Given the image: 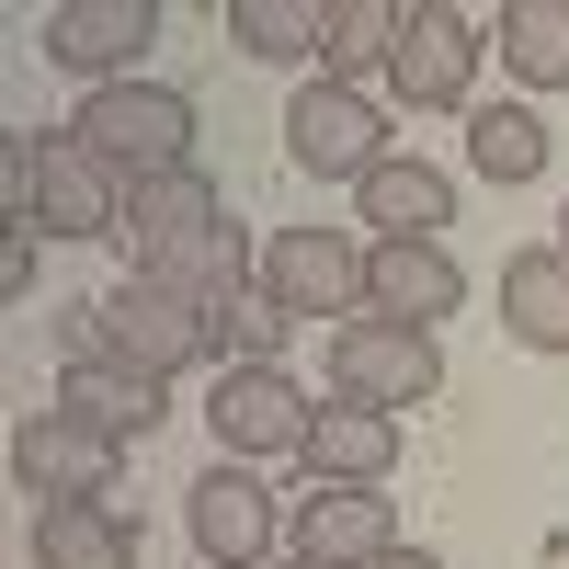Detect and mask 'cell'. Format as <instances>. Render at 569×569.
<instances>
[{"mask_svg": "<svg viewBox=\"0 0 569 569\" xmlns=\"http://www.w3.org/2000/svg\"><path fill=\"white\" fill-rule=\"evenodd\" d=\"M69 137L91 160H103L126 194L137 182H160V171H194V103H182L171 80H114V91H80V114Z\"/></svg>", "mask_w": 569, "mask_h": 569, "instance_id": "1", "label": "cell"}, {"mask_svg": "<svg viewBox=\"0 0 569 569\" xmlns=\"http://www.w3.org/2000/svg\"><path fill=\"white\" fill-rule=\"evenodd\" d=\"M262 297L297 319H365L376 308V240H353V228H273Z\"/></svg>", "mask_w": 569, "mask_h": 569, "instance_id": "2", "label": "cell"}, {"mask_svg": "<svg viewBox=\"0 0 569 569\" xmlns=\"http://www.w3.org/2000/svg\"><path fill=\"white\" fill-rule=\"evenodd\" d=\"M206 433H217L228 467H273V456H308L319 399H308L284 365H228L217 388H206Z\"/></svg>", "mask_w": 569, "mask_h": 569, "instance_id": "3", "label": "cell"}, {"mask_svg": "<svg viewBox=\"0 0 569 569\" xmlns=\"http://www.w3.org/2000/svg\"><path fill=\"white\" fill-rule=\"evenodd\" d=\"M330 399H365V410H433L445 399V353L433 330H399V319H342L330 330Z\"/></svg>", "mask_w": 569, "mask_h": 569, "instance_id": "4", "label": "cell"}, {"mask_svg": "<svg viewBox=\"0 0 569 569\" xmlns=\"http://www.w3.org/2000/svg\"><path fill=\"white\" fill-rule=\"evenodd\" d=\"M284 160H297L308 182H365L388 171V114H376V91H342V80H308L297 103H284Z\"/></svg>", "mask_w": 569, "mask_h": 569, "instance_id": "5", "label": "cell"}, {"mask_svg": "<svg viewBox=\"0 0 569 569\" xmlns=\"http://www.w3.org/2000/svg\"><path fill=\"white\" fill-rule=\"evenodd\" d=\"M103 353L114 365H137V376H171L182 365H217V342H206V308L182 297V284H160V273H126V284H103Z\"/></svg>", "mask_w": 569, "mask_h": 569, "instance_id": "6", "label": "cell"}, {"mask_svg": "<svg viewBox=\"0 0 569 569\" xmlns=\"http://www.w3.org/2000/svg\"><path fill=\"white\" fill-rule=\"evenodd\" d=\"M479 58H490V34L445 12V0H410L399 12V58H388V91L410 114H467V91H479Z\"/></svg>", "mask_w": 569, "mask_h": 569, "instance_id": "7", "label": "cell"}, {"mask_svg": "<svg viewBox=\"0 0 569 569\" xmlns=\"http://www.w3.org/2000/svg\"><path fill=\"white\" fill-rule=\"evenodd\" d=\"M12 479L34 490V512H46V501H114L126 445L91 433V421H69V410H23V421H12Z\"/></svg>", "mask_w": 569, "mask_h": 569, "instance_id": "8", "label": "cell"}, {"mask_svg": "<svg viewBox=\"0 0 569 569\" xmlns=\"http://www.w3.org/2000/svg\"><path fill=\"white\" fill-rule=\"evenodd\" d=\"M182 525H194V558L206 569H262L284 547V501L262 490V467H206L194 490H182Z\"/></svg>", "mask_w": 569, "mask_h": 569, "instance_id": "9", "label": "cell"}, {"mask_svg": "<svg viewBox=\"0 0 569 569\" xmlns=\"http://www.w3.org/2000/svg\"><path fill=\"white\" fill-rule=\"evenodd\" d=\"M206 240H228V194L206 171H160L126 194V273H182Z\"/></svg>", "mask_w": 569, "mask_h": 569, "instance_id": "10", "label": "cell"}, {"mask_svg": "<svg viewBox=\"0 0 569 569\" xmlns=\"http://www.w3.org/2000/svg\"><path fill=\"white\" fill-rule=\"evenodd\" d=\"M149 46H160V0H58V12H46V58L69 80H91V91L137 80Z\"/></svg>", "mask_w": 569, "mask_h": 569, "instance_id": "11", "label": "cell"}, {"mask_svg": "<svg viewBox=\"0 0 569 569\" xmlns=\"http://www.w3.org/2000/svg\"><path fill=\"white\" fill-rule=\"evenodd\" d=\"M388 547H399V501L388 490H308L284 512V558H308V569H376Z\"/></svg>", "mask_w": 569, "mask_h": 569, "instance_id": "12", "label": "cell"}, {"mask_svg": "<svg viewBox=\"0 0 569 569\" xmlns=\"http://www.w3.org/2000/svg\"><path fill=\"white\" fill-rule=\"evenodd\" d=\"M34 228H46V240H126V182L91 160L69 126L46 137V194H34Z\"/></svg>", "mask_w": 569, "mask_h": 569, "instance_id": "13", "label": "cell"}, {"mask_svg": "<svg viewBox=\"0 0 569 569\" xmlns=\"http://www.w3.org/2000/svg\"><path fill=\"white\" fill-rule=\"evenodd\" d=\"M399 445H410V421H399V410H365V399H330L297 467H308L319 490H388V467H399Z\"/></svg>", "mask_w": 569, "mask_h": 569, "instance_id": "14", "label": "cell"}, {"mask_svg": "<svg viewBox=\"0 0 569 569\" xmlns=\"http://www.w3.org/2000/svg\"><path fill=\"white\" fill-rule=\"evenodd\" d=\"M467 308V262L445 240H376V319H399V330H433Z\"/></svg>", "mask_w": 569, "mask_h": 569, "instance_id": "15", "label": "cell"}, {"mask_svg": "<svg viewBox=\"0 0 569 569\" xmlns=\"http://www.w3.org/2000/svg\"><path fill=\"white\" fill-rule=\"evenodd\" d=\"M23 547H34V569H137L149 558V536H137L114 501H46Z\"/></svg>", "mask_w": 569, "mask_h": 569, "instance_id": "16", "label": "cell"}, {"mask_svg": "<svg viewBox=\"0 0 569 569\" xmlns=\"http://www.w3.org/2000/svg\"><path fill=\"white\" fill-rule=\"evenodd\" d=\"M501 330L525 353H569V251L558 240H536V251L501 262Z\"/></svg>", "mask_w": 569, "mask_h": 569, "instance_id": "17", "label": "cell"}, {"mask_svg": "<svg viewBox=\"0 0 569 569\" xmlns=\"http://www.w3.org/2000/svg\"><path fill=\"white\" fill-rule=\"evenodd\" d=\"M353 206H365L376 240H445V228H456V171H433V160H410V149H399Z\"/></svg>", "mask_w": 569, "mask_h": 569, "instance_id": "18", "label": "cell"}, {"mask_svg": "<svg viewBox=\"0 0 569 569\" xmlns=\"http://www.w3.org/2000/svg\"><path fill=\"white\" fill-rule=\"evenodd\" d=\"M58 410H69V421H91V433H114V445H137V433L171 410V388L103 353V365H69V376H58Z\"/></svg>", "mask_w": 569, "mask_h": 569, "instance_id": "19", "label": "cell"}, {"mask_svg": "<svg viewBox=\"0 0 569 569\" xmlns=\"http://www.w3.org/2000/svg\"><path fill=\"white\" fill-rule=\"evenodd\" d=\"M501 69L525 91H569V0H501Z\"/></svg>", "mask_w": 569, "mask_h": 569, "instance_id": "20", "label": "cell"}, {"mask_svg": "<svg viewBox=\"0 0 569 569\" xmlns=\"http://www.w3.org/2000/svg\"><path fill=\"white\" fill-rule=\"evenodd\" d=\"M228 46L240 58H273V69H297L330 46V0H228Z\"/></svg>", "mask_w": 569, "mask_h": 569, "instance_id": "21", "label": "cell"}, {"mask_svg": "<svg viewBox=\"0 0 569 569\" xmlns=\"http://www.w3.org/2000/svg\"><path fill=\"white\" fill-rule=\"evenodd\" d=\"M399 12H410V0H330V46H319V80L365 91V69H388V58H399Z\"/></svg>", "mask_w": 569, "mask_h": 569, "instance_id": "22", "label": "cell"}, {"mask_svg": "<svg viewBox=\"0 0 569 569\" xmlns=\"http://www.w3.org/2000/svg\"><path fill=\"white\" fill-rule=\"evenodd\" d=\"M467 171L479 182H536L547 171V126L525 103H467Z\"/></svg>", "mask_w": 569, "mask_h": 569, "instance_id": "23", "label": "cell"}, {"mask_svg": "<svg viewBox=\"0 0 569 569\" xmlns=\"http://www.w3.org/2000/svg\"><path fill=\"white\" fill-rule=\"evenodd\" d=\"M284 330H297V308H273L262 284H251V297H228V308H206L217 376H228V365H273V353H284Z\"/></svg>", "mask_w": 569, "mask_h": 569, "instance_id": "24", "label": "cell"}, {"mask_svg": "<svg viewBox=\"0 0 569 569\" xmlns=\"http://www.w3.org/2000/svg\"><path fill=\"white\" fill-rule=\"evenodd\" d=\"M34 194H46V137H0V206H12V228H34Z\"/></svg>", "mask_w": 569, "mask_h": 569, "instance_id": "25", "label": "cell"}, {"mask_svg": "<svg viewBox=\"0 0 569 569\" xmlns=\"http://www.w3.org/2000/svg\"><path fill=\"white\" fill-rule=\"evenodd\" d=\"M0 297H34V228H12V240H0Z\"/></svg>", "mask_w": 569, "mask_h": 569, "instance_id": "26", "label": "cell"}, {"mask_svg": "<svg viewBox=\"0 0 569 569\" xmlns=\"http://www.w3.org/2000/svg\"><path fill=\"white\" fill-rule=\"evenodd\" d=\"M376 569H445L433 547H388V558H376Z\"/></svg>", "mask_w": 569, "mask_h": 569, "instance_id": "27", "label": "cell"}, {"mask_svg": "<svg viewBox=\"0 0 569 569\" xmlns=\"http://www.w3.org/2000/svg\"><path fill=\"white\" fill-rule=\"evenodd\" d=\"M558 251H569V206H558Z\"/></svg>", "mask_w": 569, "mask_h": 569, "instance_id": "28", "label": "cell"}, {"mask_svg": "<svg viewBox=\"0 0 569 569\" xmlns=\"http://www.w3.org/2000/svg\"><path fill=\"white\" fill-rule=\"evenodd\" d=\"M284 569H308V558H284Z\"/></svg>", "mask_w": 569, "mask_h": 569, "instance_id": "29", "label": "cell"}]
</instances>
